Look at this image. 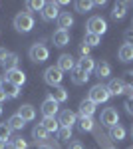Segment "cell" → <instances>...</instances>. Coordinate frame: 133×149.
<instances>
[{
	"mask_svg": "<svg viewBox=\"0 0 133 149\" xmlns=\"http://www.w3.org/2000/svg\"><path fill=\"white\" fill-rule=\"evenodd\" d=\"M78 123H79V129H81V131H93V127H95V123H93L91 117H79Z\"/></svg>",
	"mask_w": 133,
	"mask_h": 149,
	"instance_id": "obj_30",
	"label": "cell"
},
{
	"mask_svg": "<svg viewBox=\"0 0 133 149\" xmlns=\"http://www.w3.org/2000/svg\"><path fill=\"white\" fill-rule=\"evenodd\" d=\"M46 6V2H42V0H26V8L30 12H42Z\"/></svg>",
	"mask_w": 133,
	"mask_h": 149,
	"instance_id": "obj_29",
	"label": "cell"
},
{
	"mask_svg": "<svg viewBox=\"0 0 133 149\" xmlns=\"http://www.w3.org/2000/svg\"><path fill=\"white\" fill-rule=\"evenodd\" d=\"M93 6H101V8H103V6H105V0H95Z\"/></svg>",
	"mask_w": 133,
	"mask_h": 149,
	"instance_id": "obj_42",
	"label": "cell"
},
{
	"mask_svg": "<svg viewBox=\"0 0 133 149\" xmlns=\"http://www.w3.org/2000/svg\"><path fill=\"white\" fill-rule=\"evenodd\" d=\"M36 149H52V147H50V145H44V143H42V145H38Z\"/></svg>",
	"mask_w": 133,
	"mask_h": 149,
	"instance_id": "obj_44",
	"label": "cell"
},
{
	"mask_svg": "<svg viewBox=\"0 0 133 149\" xmlns=\"http://www.w3.org/2000/svg\"><path fill=\"white\" fill-rule=\"evenodd\" d=\"M2 86H4V78H0V92H2Z\"/></svg>",
	"mask_w": 133,
	"mask_h": 149,
	"instance_id": "obj_46",
	"label": "cell"
},
{
	"mask_svg": "<svg viewBox=\"0 0 133 149\" xmlns=\"http://www.w3.org/2000/svg\"><path fill=\"white\" fill-rule=\"evenodd\" d=\"M44 81L48 86H52V88H58L64 81V72L58 68V66H50V68L44 70Z\"/></svg>",
	"mask_w": 133,
	"mask_h": 149,
	"instance_id": "obj_4",
	"label": "cell"
},
{
	"mask_svg": "<svg viewBox=\"0 0 133 149\" xmlns=\"http://www.w3.org/2000/svg\"><path fill=\"white\" fill-rule=\"evenodd\" d=\"M88 80H89V74L76 66V70L72 72V81H74L76 86H84V84H88Z\"/></svg>",
	"mask_w": 133,
	"mask_h": 149,
	"instance_id": "obj_18",
	"label": "cell"
},
{
	"mask_svg": "<svg viewBox=\"0 0 133 149\" xmlns=\"http://www.w3.org/2000/svg\"><path fill=\"white\" fill-rule=\"evenodd\" d=\"M70 149H84V145H81V141H70Z\"/></svg>",
	"mask_w": 133,
	"mask_h": 149,
	"instance_id": "obj_41",
	"label": "cell"
},
{
	"mask_svg": "<svg viewBox=\"0 0 133 149\" xmlns=\"http://www.w3.org/2000/svg\"><path fill=\"white\" fill-rule=\"evenodd\" d=\"M42 115L44 117H56V115L60 113V103L56 102L52 95H46V100L42 102Z\"/></svg>",
	"mask_w": 133,
	"mask_h": 149,
	"instance_id": "obj_7",
	"label": "cell"
},
{
	"mask_svg": "<svg viewBox=\"0 0 133 149\" xmlns=\"http://www.w3.org/2000/svg\"><path fill=\"white\" fill-rule=\"evenodd\" d=\"M93 74H95V78H100V80L109 78V76H111V64H109V62H105V60H100V62L95 64Z\"/></svg>",
	"mask_w": 133,
	"mask_h": 149,
	"instance_id": "obj_13",
	"label": "cell"
},
{
	"mask_svg": "<svg viewBox=\"0 0 133 149\" xmlns=\"http://www.w3.org/2000/svg\"><path fill=\"white\" fill-rule=\"evenodd\" d=\"M0 115H2V105H0Z\"/></svg>",
	"mask_w": 133,
	"mask_h": 149,
	"instance_id": "obj_48",
	"label": "cell"
},
{
	"mask_svg": "<svg viewBox=\"0 0 133 149\" xmlns=\"http://www.w3.org/2000/svg\"><path fill=\"white\" fill-rule=\"evenodd\" d=\"M52 42H54V46H58V48L68 46V44H70V32L58 28V30L54 32V36H52Z\"/></svg>",
	"mask_w": 133,
	"mask_h": 149,
	"instance_id": "obj_15",
	"label": "cell"
},
{
	"mask_svg": "<svg viewBox=\"0 0 133 149\" xmlns=\"http://www.w3.org/2000/svg\"><path fill=\"white\" fill-rule=\"evenodd\" d=\"M107 149H113V147H107Z\"/></svg>",
	"mask_w": 133,
	"mask_h": 149,
	"instance_id": "obj_50",
	"label": "cell"
},
{
	"mask_svg": "<svg viewBox=\"0 0 133 149\" xmlns=\"http://www.w3.org/2000/svg\"><path fill=\"white\" fill-rule=\"evenodd\" d=\"M123 107L127 109V113H131V115H133V93L129 95V97H127V100H125V103H123Z\"/></svg>",
	"mask_w": 133,
	"mask_h": 149,
	"instance_id": "obj_38",
	"label": "cell"
},
{
	"mask_svg": "<svg viewBox=\"0 0 133 149\" xmlns=\"http://www.w3.org/2000/svg\"><path fill=\"white\" fill-rule=\"evenodd\" d=\"M6 100H8V97H6V93H4V92H0V105L6 102Z\"/></svg>",
	"mask_w": 133,
	"mask_h": 149,
	"instance_id": "obj_43",
	"label": "cell"
},
{
	"mask_svg": "<svg viewBox=\"0 0 133 149\" xmlns=\"http://www.w3.org/2000/svg\"><path fill=\"white\" fill-rule=\"evenodd\" d=\"M28 56H30V60H32L34 64H44L46 60L50 58V48L46 46V44H42V42H36V44L30 46Z\"/></svg>",
	"mask_w": 133,
	"mask_h": 149,
	"instance_id": "obj_3",
	"label": "cell"
},
{
	"mask_svg": "<svg viewBox=\"0 0 133 149\" xmlns=\"http://www.w3.org/2000/svg\"><path fill=\"white\" fill-rule=\"evenodd\" d=\"M42 125L48 133H58L60 131V121L56 119V117H44L42 119Z\"/></svg>",
	"mask_w": 133,
	"mask_h": 149,
	"instance_id": "obj_23",
	"label": "cell"
},
{
	"mask_svg": "<svg viewBox=\"0 0 133 149\" xmlns=\"http://www.w3.org/2000/svg\"><path fill=\"white\" fill-rule=\"evenodd\" d=\"M95 64H97V62H95V60H93L91 56H88V58H79V60H78V68H81L84 72H88V74H91V72L95 70Z\"/></svg>",
	"mask_w": 133,
	"mask_h": 149,
	"instance_id": "obj_22",
	"label": "cell"
},
{
	"mask_svg": "<svg viewBox=\"0 0 133 149\" xmlns=\"http://www.w3.org/2000/svg\"><path fill=\"white\" fill-rule=\"evenodd\" d=\"M34 16L30 12H18L16 16H14V28H16V32H22V34H28V32H32L34 30Z\"/></svg>",
	"mask_w": 133,
	"mask_h": 149,
	"instance_id": "obj_1",
	"label": "cell"
},
{
	"mask_svg": "<svg viewBox=\"0 0 133 149\" xmlns=\"http://www.w3.org/2000/svg\"><path fill=\"white\" fill-rule=\"evenodd\" d=\"M58 121H60V127H74V123H78V115L72 109H62L58 115Z\"/></svg>",
	"mask_w": 133,
	"mask_h": 149,
	"instance_id": "obj_10",
	"label": "cell"
},
{
	"mask_svg": "<svg viewBox=\"0 0 133 149\" xmlns=\"http://www.w3.org/2000/svg\"><path fill=\"white\" fill-rule=\"evenodd\" d=\"M72 26H74V16L70 12H62L60 18H58V28L68 32V28H72Z\"/></svg>",
	"mask_w": 133,
	"mask_h": 149,
	"instance_id": "obj_20",
	"label": "cell"
},
{
	"mask_svg": "<svg viewBox=\"0 0 133 149\" xmlns=\"http://www.w3.org/2000/svg\"><path fill=\"white\" fill-rule=\"evenodd\" d=\"M18 62H20V58H18V54H14V52H10V54H8V58L4 60L2 68L6 70V72H10V70H16V68H18Z\"/></svg>",
	"mask_w": 133,
	"mask_h": 149,
	"instance_id": "obj_26",
	"label": "cell"
},
{
	"mask_svg": "<svg viewBox=\"0 0 133 149\" xmlns=\"http://www.w3.org/2000/svg\"><path fill=\"white\" fill-rule=\"evenodd\" d=\"M6 149H16V147H14L12 143H8V145H6Z\"/></svg>",
	"mask_w": 133,
	"mask_h": 149,
	"instance_id": "obj_47",
	"label": "cell"
},
{
	"mask_svg": "<svg viewBox=\"0 0 133 149\" xmlns=\"http://www.w3.org/2000/svg\"><path fill=\"white\" fill-rule=\"evenodd\" d=\"M8 54H10V52H8V50H6V48H0V66H2V64H4V60H6V58H8Z\"/></svg>",
	"mask_w": 133,
	"mask_h": 149,
	"instance_id": "obj_39",
	"label": "cell"
},
{
	"mask_svg": "<svg viewBox=\"0 0 133 149\" xmlns=\"http://www.w3.org/2000/svg\"><path fill=\"white\" fill-rule=\"evenodd\" d=\"M125 135H127V131H125V127H123V125H115V127H111V129H109V137L113 139V141H123Z\"/></svg>",
	"mask_w": 133,
	"mask_h": 149,
	"instance_id": "obj_28",
	"label": "cell"
},
{
	"mask_svg": "<svg viewBox=\"0 0 133 149\" xmlns=\"http://www.w3.org/2000/svg\"><path fill=\"white\" fill-rule=\"evenodd\" d=\"M107 90H109L111 95H123V93L129 92V90H127V86H125V81H123L121 78H113V80H109Z\"/></svg>",
	"mask_w": 133,
	"mask_h": 149,
	"instance_id": "obj_11",
	"label": "cell"
},
{
	"mask_svg": "<svg viewBox=\"0 0 133 149\" xmlns=\"http://www.w3.org/2000/svg\"><path fill=\"white\" fill-rule=\"evenodd\" d=\"M93 8V2L91 0H78L76 2V10L79 12V14H86V12H89Z\"/></svg>",
	"mask_w": 133,
	"mask_h": 149,
	"instance_id": "obj_31",
	"label": "cell"
},
{
	"mask_svg": "<svg viewBox=\"0 0 133 149\" xmlns=\"http://www.w3.org/2000/svg\"><path fill=\"white\" fill-rule=\"evenodd\" d=\"M125 14H127V4H125V2H117V4L113 6V10H111V18H113V20H123Z\"/></svg>",
	"mask_w": 133,
	"mask_h": 149,
	"instance_id": "obj_25",
	"label": "cell"
},
{
	"mask_svg": "<svg viewBox=\"0 0 133 149\" xmlns=\"http://www.w3.org/2000/svg\"><path fill=\"white\" fill-rule=\"evenodd\" d=\"M79 56H81V58L91 56V48H89L88 44H79Z\"/></svg>",
	"mask_w": 133,
	"mask_h": 149,
	"instance_id": "obj_37",
	"label": "cell"
},
{
	"mask_svg": "<svg viewBox=\"0 0 133 149\" xmlns=\"http://www.w3.org/2000/svg\"><path fill=\"white\" fill-rule=\"evenodd\" d=\"M16 113L20 115L24 121H34V119H36V107L30 105V103H24V105L18 107V111H16Z\"/></svg>",
	"mask_w": 133,
	"mask_h": 149,
	"instance_id": "obj_14",
	"label": "cell"
},
{
	"mask_svg": "<svg viewBox=\"0 0 133 149\" xmlns=\"http://www.w3.org/2000/svg\"><path fill=\"white\" fill-rule=\"evenodd\" d=\"M4 81H10V84H14V86L22 88L24 84H26V74H24L20 68L10 70V72H6V76H4Z\"/></svg>",
	"mask_w": 133,
	"mask_h": 149,
	"instance_id": "obj_9",
	"label": "cell"
},
{
	"mask_svg": "<svg viewBox=\"0 0 133 149\" xmlns=\"http://www.w3.org/2000/svg\"><path fill=\"white\" fill-rule=\"evenodd\" d=\"M100 42H101V36L89 34V32H86V36H84V44H88L89 48H93V46H100Z\"/></svg>",
	"mask_w": 133,
	"mask_h": 149,
	"instance_id": "obj_32",
	"label": "cell"
},
{
	"mask_svg": "<svg viewBox=\"0 0 133 149\" xmlns=\"http://www.w3.org/2000/svg\"><path fill=\"white\" fill-rule=\"evenodd\" d=\"M100 123L105 127H115L119 125V113H117V109L115 107H105L103 111H101V117H100Z\"/></svg>",
	"mask_w": 133,
	"mask_h": 149,
	"instance_id": "obj_6",
	"label": "cell"
},
{
	"mask_svg": "<svg viewBox=\"0 0 133 149\" xmlns=\"http://www.w3.org/2000/svg\"><path fill=\"white\" fill-rule=\"evenodd\" d=\"M32 137L36 139V143H38V141H46V139L50 137V133L44 129L42 123H38V125H34V129H32Z\"/></svg>",
	"mask_w": 133,
	"mask_h": 149,
	"instance_id": "obj_27",
	"label": "cell"
},
{
	"mask_svg": "<svg viewBox=\"0 0 133 149\" xmlns=\"http://www.w3.org/2000/svg\"><path fill=\"white\" fill-rule=\"evenodd\" d=\"M86 28H88L89 34H95V36H103L107 32V22L101 18V16H91L86 24Z\"/></svg>",
	"mask_w": 133,
	"mask_h": 149,
	"instance_id": "obj_5",
	"label": "cell"
},
{
	"mask_svg": "<svg viewBox=\"0 0 133 149\" xmlns=\"http://www.w3.org/2000/svg\"><path fill=\"white\" fill-rule=\"evenodd\" d=\"M6 123H8V127H10L12 131H22V129H24V125H26V121H24V119H22V117H20L18 113L10 115Z\"/></svg>",
	"mask_w": 133,
	"mask_h": 149,
	"instance_id": "obj_21",
	"label": "cell"
},
{
	"mask_svg": "<svg viewBox=\"0 0 133 149\" xmlns=\"http://www.w3.org/2000/svg\"><path fill=\"white\" fill-rule=\"evenodd\" d=\"M10 143H12V145H14L16 149H28V143H26L22 137H12Z\"/></svg>",
	"mask_w": 133,
	"mask_h": 149,
	"instance_id": "obj_36",
	"label": "cell"
},
{
	"mask_svg": "<svg viewBox=\"0 0 133 149\" xmlns=\"http://www.w3.org/2000/svg\"><path fill=\"white\" fill-rule=\"evenodd\" d=\"M6 145H8L6 141H0V149H6Z\"/></svg>",
	"mask_w": 133,
	"mask_h": 149,
	"instance_id": "obj_45",
	"label": "cell"
},
{
	"mask_svg": "<svg viewBox=\"0 0 133 149\" xmlns=\"http://www.w3.org/2000/svg\"><path fill=\"white\" fill-rule=\"evenodd\" d=\"M56 66L62 70V72H74L76 66H78V62L74 60V56H70V54H62V56L58 58V64Z\"/></svg>",
	"mask_w": 133,
	"mask_h": 149,
	"instance_id": "obj_12",
	"label": "cell"
},
{
	"mask_svg": "<svg viewBox=\"0 0 133 149\" xmlns=\"http://www.w3.org/2000/svg\"><path fill=\"white\" fill-rule=\"evenodd\" d=\"M123 81H125V86H127V90H129L127 93L131 95V93H133V70H131V72H125V80H123Z\"/></svg>",
	"mask_w": 133,
	"mask_h": 149,
	"instance_id": "obj_35",
	"label": "cell"
},
{
	"mask_svg": "<svg viewBox=\"0 0 133 149\" xmlns=\"http://www.w3.org/2000/svg\"><path fill=\"white\" fill-rule=\"evenodd\" d=\"M58 137L62 139V141H70V139H72V127H60Z\"/></svg>",
	"mask_w": 133,
	"mask_h": 149,
	"instance_id": "obj_34",
	"label": "cell"
},
{
	"mask_svg": "<svg viewBox=\"0 0 133 149\" xmlns=\"http://www.w3.org/2000/svg\"><path fill=\"white\" fill-rule=\"evenodd\" d=\"M117 58H119V62H123V64L133 62V44H121L119 50H117Z\"/></svg>",
	"mask_w": 133,
	"mask_h": 149,
	"instance_id": "obj_16",
	"label": "cell"
},
{
	"mask_svg": "<svg viewBox=\"0 0 133 149\" xmlns=\"http://www.w3.org/2000/svg\"><path fill=\"white\" fill-rule=\"evenodd\" d=\"M109 97H111V93H109V90H107V86H103V84L91 86V90L88 92V100L93 102L95 105H97V103H107Z\"/></svg>",
	"mask_w": 133,
	"mask_h": 149,
	"instance_id": "obj_2",
	"label": "cell"
},
{
	"mask_svg": "<svg viewBox=\"0 0 133 149\" xmlns=\"http://www.w3.org/2000/svg\"><path fill=\"white\" fill-rule=\"evenodd\" d=\"M2 92L6 93V97H8V100H16V97L20 95V88H18V86H14V84H10V81H4Z\"/></svg>",
	"mask_w": 133,
	"mask_h": 149,
	"instance_id": "obj_24",
	"label": "cell"
},
{
	"mask_svg": "<svg viewBox=\"0 0 133 149\" xmlns=\"http://www.w3.org/2000/svg\"><path fill=\"white\" fill-rule=\"evenodd\" d=\"M131 137H133V127H131Z\"/></svg>",
	"mask_w": 133,
	"mask_h": 149,
	"instance_id": "obj_49",
	"label": "cell"
},
{
	"mask_svg": "<svg viewBox=\"0 0 133 149\" xmlns=\"http://www.w3.org/2000/svg\"><path fill=\"white\" fill-rule=\"evenodd\" d=\"M78 113H79V117H93V113H95V103L89 102V100H84V102L79 103Z\"/></svg>",
	"mask_w": 133,
	"mask_h": 149,
	"instance_id": "obj_17",
	"label": "cell"
},
{
	"mask_svg": "<svg viewBox=\"0 0 133 149\" xmlns=\"http://www.w3.org/2000/svg\"><path fill=\"white\" fill-rule=\"evenodd\" d=\"M50 95L54 97L58 103H66L68 100H70V93H68L66 88H62V86H58V88H54L52 92H50Z\"/></svg>",
	"mask_w": 133,
	"mask_h": 149,
	"instance_id": "obj_19",
	"label": "cell"
},
{
	"mask_svg": "<svg viewBox=\"0 0 133 149\" xmlns=\"http://www.w3.org/2000/svg\"><path fill=\"white\" fill-rule=\"evenodd\" d=\"M123 38H125V44H133V30H127Z\"/></svg>",
	"mask_w": 133,
	"mask_h": 149,
	"instance_id": "obj_40",
	"label": "cell"
},
{
	"mask_svg": "<svg viewBox=\"0 0 133 149\" xmlns=\"http://www.w3.org/2000/svg\"><path fill=\"white\" fill-rule=\"evenodd\" d=\"M12 139V129L8 127V123H0V141H6Z\"/></svg>",
	"mask_w": 133,
	"mask_h": 149,
	"instance_id": "obj_33",
	"label": "cell"
},
{
	"mask_svg": "<svg viewBox=\"0 0 133 149\" xmlns=\"http://www.w3.org/2000/svg\"><path fill=\"white\" fill-rule=\"evenodd\" d=\"M60 14L62 12L58 10V4L56 2H46L44 10L40 12V18H42V22H54L60 18Z\"/></svg>",
	"mask_w": 133,
	"mask_h": 149,
	"instance_id": "obj_8",
	"label": "cell"
}]
</instances>
